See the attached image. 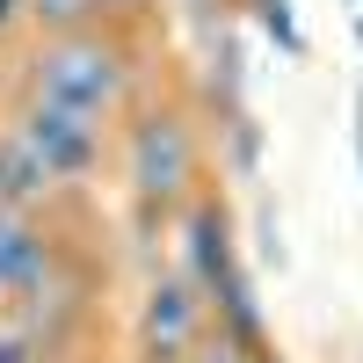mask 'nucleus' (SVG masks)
<instances>
[{
    "label": "nucleus",
    "mask_w": 363,
    "mask_h": 363,
    "mask_svg": "<svg viewBox=\"0 0 363 363\" xmlns=\"http://www.w3.org/2000/svg\"><path fill=\"white\" fill-rule=\"evenodd\" d=\"M0 313H8V298H0Z\"/></svg>",
    "instance_id": "19"
},
{
    "label": "nucleus",
    "mask_w": 363,
    "mask_h": 363,
    "mask_svg": "<svg viewBox=\"0 0 363 363\" xmlns=\"http://www.w3.org/2000/svg\"><path fill=\"white\" fill-rule=\"evenodd\" d=\"M22 95L66 102L80 116L116 124L138 102V44L124 22H95V29H66V37H29L22 51Z\"/></svg>",
    "instance_id": "1"
},
{
    "label": "nucleus",
    "mask_w": 363,
    "mask_h": 363,
    "mask_svg": "<svg viewBox=\"0 0 363 363\" xmlns=\"http://www.w3.org/2000/svg\"><path fill=\"white\" fill-rule=\"evenodd\" d=\"M218 145H225V167H233L240 182L262 174V124H255L247 102H240V109H218Z\"/></svg>",
    "instance_id": "9"
},
{
    "label": "nucleus",
    "mask_w": 363,
    "mask_h": 363,
    "mask_svg": "<svg viewBox=\"0 0 363 363\" xmlns=\"http://www.w3.org/2000/svg\"><path fill=\"white\" fill-rule=\"evenodd\" d=\"M102 8H109V22H138L145 8H153V0H102Z\"/></svg>",
    "instance_id": "14"
},
{
    "label": "nucleus",
    "mask_w": 363,
    "mask_h": 363,
    "mask_svg": "<svg viewBox=\"0 0 363 363\" xmlns=\"http://www.w3.org/2000/svg\"><path fill=\"white\" fill-rule=\"evenodd\" d=\"M124 145H116V167H124V189L145 218H174L182 203L203 189V124L182 95H145L124 116Z\"/></svg>",
    "instance_id": "2"
},
{
    "label": "nucleus",
    "mask_w": 363,
    "mask_h": 363,
    "mask_svg": "<svg viewBox=\"0 0 363 363\" xmlns=\"http://www.w3.org/2000/svg\"><path fill=\"white\" fill-rule=\"evenodd\" d=\"M189 363H262V356H247V349H240V342H225L218 327H211V335L196 342V356H189Z\"/></svg>",
    "instance_id": "13"
},
{
    "label": "nucleus",
    "mask_w": 363,
    "mask_h": 363,
    "mask_svg": "<svg viewBox=\"0 0 363 363\" xmlns=\"http://www.w3.org/2000/svg\"><path fill=\"white\" fill-rule=\"evenodd\" d=\"M51 356H58V349H51L22 313H0V363H51Z\"/></svg>",
    "instance_id": "11"
},
{
    "label": "nucleus",
    "mask_w": 363,
    "mask_h": 363,
    "mask_svg": "<svg viewBox=\"0 0 363 363\" xmlns=\"http://www.w3.org/2000/svg\"><path fill=\"white\" fill-rule=\"evenodd\" d=\"M356 44H363V8H356Z\"/></svg>",
    "instance_id": "17"
},
{
    "label": "nucleus",
    "mask_w": 363,
    "mask_h": 363,
    "mask_svg": "<svg viewBox=\"0 0 363 363\" xmlns=\"http://www.w3.org/2000/svg\"><path fill=\"white\" fill-rule=\"evenodd\" d=\"M247 15H255V29H262V37L277 44L284 58H306V29H298L291 0H247Z\"/></svg>",
    "instance_id": "10"
},
{
    "label": "nucleus",
    "mask_w": 363,
    "mask_h": 363,
    "mask_svg": "<svg viewBox=\"0 0 363 363\" xmlns=\"http://www.w3.org/2000/svg\"><path fill=\"white\" fill-rule=\"evenodd\" d=\"M203 335H211L203 291L182 277V269H153V284H145V298H138V320H131L138 363H189Z\"/></svg>",
    "instance_id": "4"
},
{
    "label": "nucleus",
    "mask_w": 363,
    "mask_h": 363,
    "mask_svg": "<svg viewBox=\"0 0 363 363\" xmlns=\"http://www.w3.org/2000/svg\"><path fill=\"white\" fill-rule=\"evenodd\" d=\"M95 22H109L102 0H22L29 37H66V29H95Z\"/></svg>",
    "instance_id": "8"
},
{
    "label": "nucleus",
    "mask_w": 363,
    "mask_h": 363,
    "mask_svg": "<svg viewBox=\"0 0 363 363\" xmlns=\"http://www.w3.org/2000/svg\"><path fill=\"white\" fill-rule=\"evenodd\" d=\"M342 8H363V0H342Z\"/></svg>",
    "instance_id": "18"
},
{
    "label": "nucleus",
    "mask_w": 363,
    "mask_h": 363,
    "mask_svg": "<svg viewBox=\"0 0 363 363\" xmlns=\"http://www.w3.org/2000/svg\"><path fill=\"white\" fill-rule=\"evenodd\" d=\"M174 218H182V277H189L203 298L218 291L233 269H247L240 262V225H233V211H225L218 189H196Z\"/></svg>",
    "instance_id": "6"
},
{
    "label": "nucleus",
    "mask_w": 363,
    "mask_h": 363,
    "mask_svg": "<svg viewBox=\"0 0 363 363\" xmlns=\"http://www.w3.org/2000/svg\"><path fill=\"white\" fill-rule=\"evenodd\" d=\"M22 29V0H0V37H15Z\"/></svg>",
    "instance_id": "15"
},
{
    "label": "nucleus",
    "mask_w": 363,
    "mask_h": 363,
    "mask_svg": "<svg viewBox=\"0 0 363 363\" xmlns=\"http://www.w3.org/2000/svg\"><path fill=\"white\" fill-rule=\"evenodd\" d=\"M58 182L44 174V160L29 153L15 131H0V203H22V211H51Z\"/></svg>",
    "instance_id": "7"
},
{
    "label": "nucleus",
    "mask_w": 363,
    "mask_h": 363,
    "mask_svg": "<svg viewBox=\"0 0 363 363\" xmlns=\"http://www.w3.org/2000/svg\"><path fill=\"white\" fill-rule=\"evenodd\" d=\"M8 131L44 160V174L58 182V189H87V182L102 174V160H109V131H116V124L80 116V109H66V102H44V95H15Z\"/></svg>",
    "instance_id": "3"
},
{
    "label": "nucleus",
    "mask_w": 363,
    "mask_h": 363,
    "mask_svg": "<svg viewBox=\"0 0 363 363\" xmlns=\"http://www.w3.org/2000/svg\"><path fill=\"white\" fill-rule=\"evenodd\" d=\"M356 160H363V87H356Z\"/></svg>",
    "instance_id": "16"
},
{
    "label": "nucleus",
    "mask_w": 363,
    "mask_h": 363,
    "mask_svg": "<svg viewBox=\"0 0 363 363\" xmlns=\"http://www.w3.org/2000/svg\"><path fill=\"white\" fill-rule=\"evenodd\" d=\"M255 247H262L269 269H284V262H291V255H284V225H277V211H269V203H262V218H255Z\"/></svg>",
    "instance_id": "12"
},
{
    "label": "nucleus",
    "mask_w": 363,
    "mask_h": 363,
    "mask_svg": "<svg viewBox=\"0 0 363 363\" xmlns=\"http://www.w3.org/2000/svg\"><path fill=\"white\" fill-rule=\"evenodd\" d=\"M66 255H73V247H66V233L51 225V211L0 203V298H8V313H15Z\"/></svg>",
    "instance_id": "5"
}]
</instances>
